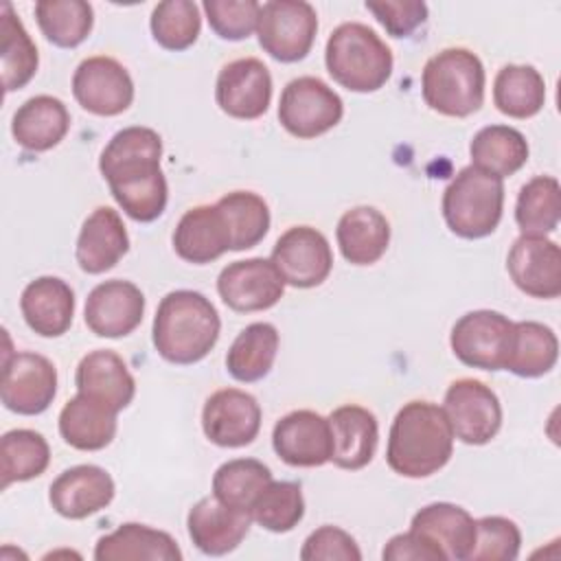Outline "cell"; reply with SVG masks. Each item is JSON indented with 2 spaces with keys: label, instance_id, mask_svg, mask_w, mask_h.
<instances>
[{
  "label": "cell",
  "instance_id": "cell-1",
  "mask_svg": "<svg viewBox=\"0 0 561 561\" xmlns=\"http://www.w3.org/2000/svg\"><path fill=\"white\" fill-rule=\"evenodd\" d=\"M454 454V432L443 405L408 401L388 432L386 462L403 478H427L440 471Z\"/></svg>",
  "mask_w": 561,
  "mask_h": 561
},
{
  "label": "cell",
  "instance_id": "cell-2",
  "mask_svg": "<svg viewBox=\"0 0 561 561\" xmlns=\"http://www.w3.org/2000/svg\"><path fill=\"white\" fill-rule=\"evenodd\" d=\"M221 320L215 305L199 291H169L153 316L151 340L162 359L178 366L202 362L219 340Z\"/></svg>",
  "mask_w": 561,
  "mask_h": 561
},
{
  "label": "cell",
  "instance_id": "cell-3",
  "mask_svg": "<svg viewBox=\"0 0 561 561\" xmlns=\"http://www.w3.org/2000/svg\"><path fill=\"white\" fill-rule=\"evenodd\" d=\"M324 64L335 83L351 92H377L392 75L388 44L362 22L335 26L327 39Z\"/></svg>",
  "mask_w": 561,
  "mask_h": 561
},
{
  "label": "cell",
  "instance_id": "cell-4",
  "mask_svg": "<svg viewBox=\"0 0 561 561\" xmlns=\"http://www.w3.org/2000/svg\"><path fill=\"white\" fill-rule=\"evenodd\" d=\"M484 66L469 48H445L432 55L421 72V94L430 110L465 118L484 103Z\"/></svg>",
  "mask_w": 561,
  "mask_h": 561
},
{
  "label": "cell",
  "instance_id": "cell-5",
  "mask_svg": "<svg viewBox=\"0 0 561 561\" xmlns=\"http://www.w3.org/2000/svg\"><path fill=\"white\" fill-rule=\"evenodd\" d=\"M443 219L462 239L495 232L504 210V182L473 164L460 169L443 193Z\"/></svg>",
  "mask_w": 561,
  "mask_h": 561
},
{
  "label": "cell",
  "instance_id": "cell-6",
  "mask_svg": "<svg viewBox=\"0 0 561 561\" xmlns=\"http://www.w3.org/2000/svg\"><path fill=\"white\" fill-rule=\"evenodd\" d=\"M342 116L344 103L340 94L318 77H296L280 92L278 121L287 134L300 140L327 134Z\"/></svg>",
  "mask_w": 561,
  "mask_h": 561
},
{
  "label": "cell",
  "instance_id": "cell-7",
  "mask_svg": "<svg viewBox=\"0 0 561 561\" xmlns=\"http://www.w3.org/2000/svg\"><path fill=\"white\" fill-rule=\"evenodd\" d=\"M318 31L316 9L305 0H270L261 4L256 37L261 48L283 64L309 55Z\"/></svg>",
  "mask_w": 561,
  "mask_h": 561
},
{
  "label": "cell",
  "instance_id": "cell-8",
  "mask_svg": "<svg viewBox=\"0 0 561 561\" xmlns=\"http://www.w3.org/2000/svg\"><path fill=\"white\" fill-rule=\"evenodd\" d=\"M515 322L493 309H476L456 320L449 335L454 355L471 368L504 370Z\"/></svg>",
  "mask_w": 561,
  "mask_h": 561
},
{
  "label": "cell",
  "instance_id": "cell-9",
  "mask_svg": "<svg viewBox=\"0 0 561 561\" xmlns=\"http://www.w3.org/2000/svg\"><path fill=\"white\" fill-rule=\"evenodd\" d=\"M454 438L465 445H486L502 427L497 394L480 379L462 377L449 383L443 401Z\"/></svg>",
  "mask_w": 561,
  "mask_h": 561
},
{
  "label": "cell",
  "instance_id": "cell-10",
  "mask_svg": "<svg viewBox=\"0 0 561 561\" xmlns=\"http://www.w3.org/2000/svg\"><path fill=\"white\" fill-rule=\"evenodd\" d=\"M57 394L55 364L31 351L4 355L0 399L9 412L35 416L48 410Z\"/></svg>",
  "mask_w": 561,
  "mask_h": 561
},
{
  "label": "cell",
  "instance_id": "cell-11",
  "mask_svg": "<svg viewBox=\"0 0 561 561\" xmlns=\"http://www.w3.org/2000/svg\"><path fill=\"white\" fill-rule=\"evenodd\" d=\"M270 261L283 276L285 285L311 289L329 278L333 250L320 230L311 226H291L276 239Z\"/></svg>",
  "mask_w": 561,
  "mask_h": 561
},
{
  "label": "cell",
  "instance_id": "cell-12",
  "mask_svg": "<svg viewBox=\"0 0 561 561\" xmlns=\"http://www.w3.org/2000/svg\"><path fill=\"white\" fill-rule=\"evenodd\" d=\"M72 94L90 114L118 116L134 101V81L121 61L107 55H94L77 66Z\"/></svg>",
  "mask_w": 561,
  "mask_h": 561
},
{
  "label": "cell",
  "instance_id": "cell-13",
  "mask_svg": "<svg viewBox=\"0 0 561 561\" xmlns=\"http://www.w3.org/2000/svg\"><path fill=\"white\" fill-rule=\"evenodd\" d=\"M217 291L232 311L252 313L274 307L285 294V280L270 259L252 256L228 263L217 276Z\"/></svg>",
  "mask_w": 561,
  "mask_h": 561
},
{
  "label": "cell",
  "instance_id": "cell-14",
  "mask_svg": "<svg viewBox=\"0 0 561 561\" xmlns=\"http://www.w3.org/2000/svg\"><path fill=\"white\" fill-rule=\"evenodd\" d=\"M215 101L232 118L254 121L263 116L272 101V75L267 66L256 57L228 61L217 75Z\"/></svg>",
  "mask_w": 561,
  "mask_h": 561
},
{
  "label": "cell",
  "instance_id": "cell-15",
  "mask_svg": "<svg viewBox=\"0 0 561 561\" xmlns=\"http://www.w3.org/2000/svg\"><path fill=\"white\" fill-rule=\"evenodd\" d=\"M202 430L219 447H245L259 436L261 405L245 390L221 388L202 408Z\"/></svg>",
  "mask_w": 561,
  "mask_h": 561
},
{
  "label": "cell",
  "instance_id": "cell-16",
  "mask_svg": "<svg viewBox=\"0 0 561 561\" xmlns=\"http://www.w3.org/2000/svg\"><path fill=\"white\" fill-rule=\"evenodd\" d=\"M506 270L526 296L550 300L561 294V250L548 237L519 234L508 250Z\"/></svg>",
  "mask_w": 561,
  "mask_h": 561
},
{
  "label": "cell",
  "instance_id": "cell-17",
  "mask_svg": "<svg viewBox=\"0 0 561 561\" xmlns=\"http://www.w3.org/2000/svg\"><path fill=\"white\" fill-rule=\"evenodd\" d=\"M145 316V294L123 278L99 283L85 298V327L99 337H125Z\"/></svg>",
  "mask_w": 561,
  "mask_h": 561
},
{
  "label": "cell",
  "instance_id": "cell-18",
  "mask_svg": "<svg viewBox=\"0 0 561 561\" xmlns=\"http://www.w3.org/2000/svg\"><path fill=\"white\" fill-rule=\"evenodd\" d=\"M272 447L289 467H322L331 460L329 419L313 410H294L276 421Z\"/></svg>",
  "mask_w": 561,
  "mask_h": 561
},
{
  "label": "cell",
  "instance_id": "cell-19",
  "mask_svg": "<svg viewBox=\"0 0 561 561\" xmlns=\"http://www.w3.org/2000/svg\"><path fill=\"white\" fill-rule=\"evenodd\" d=\"M114 493V480L103 467L75 465L53 480L48 502L66 519H85L110 506Z\"/></svg>",
  "mask_w": 561,
  "mask_h": 561
},
{
  "label": "cell",
  "instance_id": "cell-20",
  "mask_svg": "<svg viewBox=\"0 0 561 561\" xmlns=\"http://www.w3.org/2000/svg\"><path fill=\"white\" fill-rule=\"evenodd\" d=\"M252 517L221 504L215 495L197 500L186 515V530L195 548L208 557L232 552L248 535Z\"/></svg>",
  "mask_w": 561,
  "mask_h": 561
},
{
  "label": "cell",
  "instance_id": "cell-21",
  "mask_svg": "<svg viewBox=\"0 0 561 561\" xmlns=\"http://www.w3.org/2000/svg\"><path fill=\"white\" fill-rule=\"evenodd\" d=\"M327 419L331 427V462L346 471L364 469L377 449V416L364 405L346 403L335 408Z\"/></svg>",
  "mask_w": 561,
  "mask_h": 561
},
{
  "label": "cell",
  "instance_id": "cell-22",
  "mask_svg": "<svg viewBox=\"0 0 561 561\" xmlns=\"http://www.w3.org/2000/svg\"><path fill=\"white\" fill-rule=\"evenodd\" d=\"M162 138L151 127H125L116 131L103 147L99 158V171L105 182L127 180L160 171Z\"/></svg>",
  "mask_w": 561,
  "mask_h": 561
},
{
  "label": "cell",
  "instance_id": "cell-23",
  "mask_svg": "<svg viewBox=\"0 0 561 561\" xmlns=\"http://www.w3.org/2000/svg\"><path fill=\"white\" fill-rule=\"evenodd\" d=\"M129 252V234L121 215L110 206H99L83 221L75 259L85 274L112 270Z\"/></svg>",
  "mask_w": 561,
  "mask_h": 561
},
{
  "label": "cell",
  "instance_id": "cell-24",
  "mask_svg": "<svg viewBox=\"0 0 561 561\" xmlns=\"http://www.w3.org/2000/svg\"><path fill=\"white\" fill-rule=\"evenodd\" d=\"M20 311L31 331L42 337H59L72 324L75 291L59 276H37L22 289Z\"/></svg>",
  "mask_w": 561,
  "mask_h": 561
},
{
  "label": "cell",
  "instance_id": "cell-25",
  "mask_svg": "<svg viewBox=\"0 0 561 561\" xmlns=\"http://www.w3.org/2000/svg\"><path fill=\"white\" fill-rule=\"evenodd\" d=\"M75 386L77 392L105 403L114 412L125 410L136 394L134 375L125 359L110 348L90 351L81 357L75 370Z\"/></svg>",
  "mask_w": 561,
  "mask_h": 561
},
{
  "label": "cell",
  "instance_id": "cell-26",
  "mask_svg": "<svg viewBox=\"0 0 561 561\" xmlns=\"http://www.w3.org/2000/svg\"><path fill=\"white\" fill-rule=\"evenodd\" d=\"M410 530L432 541L445 559L467 561L476 543V519L467 508L451 502H434L419 508L410 522Z\"/></svg>",
  "mask_w": 561,
  "mask_h": 561
},
{
  "label": "cell",
  "instance_id": "cell-27",
  "mask_svg": "<svg viewBox=\"0 0 561 561\" xmlns=\"http://www.w3.org/2000/svg\"><path fill=\"white\" fill-rule=\"evenodd\" d=\"M173 250L182 261L195 265L217 261L230 250L228 226L217 204L193 206L180 217L173 230Z\"/></svg>",
  "mask_w": 561,
  "mask_h": 561
},
{
  "label": "cell",
  "instance_id": "cell-28",
  "mask_svg": "<svg viewBox=\"0 0 561 561\" xmlns=\"http://www.w3.org/2000/svg\"><path fill=\"white\" fill-rule=\"evenodd\" d=\"M70 129V114L61 99L37 94L26 99L11 118V134L26 151H48L57 147Z\"/></svg>",
  "mask_w": 561,
  "mask_h": 561
},
{
  "label": "cell",
  "instance_id": "cell-29",
  "mask_svg": "<svg viewBox=\"0 0 561 561\" xmlns=\"http://www.w3.org/2000/svg\"><path fill=\"white\" fill-rule=\"evenodd\" d=\"M96 561H180L182 550L175 539L147 524L127 522L103 535L94 546Z\"/></svg>",
  "mask_w": 561,
  "mask_h": 561
},
{
  "label": "cell",
  "instance_id": "cell-30",
  "mask_svg": "<svg viewBox=\"0 0 561 561\" xmlns=\"http://www.w3.org/2000/svg\"><path fill=\"white\" fill-rule=\"evenodd\" d=\"M116 414L105 403L77 392L59 412V434L79 451L105 449L116 436Z\"/></svg>",
  "mask_w": 561,
  "mask_h": 561
},
{
  "label": "cell",
  "instance_id": "cell-31",
  "mask_svg": "<svg viewBox=\"0 0 561 561\" xmlns=\"http://www.w3.org/2000/svg\"><path fill=\"white\" fill-rule=\"evenodd\" d=\"M335 239L348 263L373 265L388 250L390 224L375 206H355L340 217Z\"/></svg>",
  "mask_w": 561,
  "mask_h": 561
},
{
  "label": "cell",
  "instance_id": "cell-32",
  "mask_svg": "<svg viewBox=\"0 0 561 561\" xmlns=\"http://www.w3.org/2000/svg\"><path fill=\"white\" fill-rule=\"evenodd\" d=\"M278 331L270 322H252L239 331L226 353V368L232 379L252 383L270 375L278 353Z\"/></svg>",
  "mask_w": 561,
  "mask_h": 561
},
{
  "label": "cell",
  "instance_id": "cell-33",
  "mask_svg": "<svg viewBox=\"0 0 561 561\" xmlns=\"http://www.w3.org/2000/svg\"><path fill=\"white\" fill-rule=\"evenodd\" d=\"M528 140L508 125H486L469 142L471 164L504 180L517 173L528 160Z\"/></svg>",
  "mask_w": 561,
  "mask_h": 561
},
{
  "label": "cell",
  "instance_id": "cell-34",
  "mask_svg": "<svg viewBox=\"0 0 561 561\" xmlns=\"http://www.w3.org/2000/svg\"><path fill=\"white\" fill-rule=\"evenodd\" d=\"M493 103L508 118H533L546 103V81L535 66L506 64L493 81Z\"/></svg>",
  "mask_w": 561,
  "mask_h": 561
},
{
  "label": "cell",
  "instance_id": "cell-35",
  "mask_svg": "<svg viewBox=\"0 0 561 561\" xmlns=\"http://www.w3.org/2000/svg\"><path fill=\"white\" fill-rule=\"evenodd\" d=\"M559 357L557 333L535 320L515 322L513 346L506 359L504 370H511L517 377L535 379L550 373Z\"/></svg>",
  "mask_w": 561,
  "mask_h": 561
},
{
  "label": "cell",
  "instance_id": "cell-36",
  "mask_svg": "<svg viewBox=\"0 0 561 561\" xmlns=\"http://www.w3.org/2000/svg\"><path fill=\"white\" fill-rule=\"evenodd\" d=\"M0 33H2V83L4 92H13L24 88L39 66L37 46L31 39L28 31L24 28L22 20L13 13V7L9 2L2 4L0 13Z\"/></svg>",
  "mask_w": 561,
  "mask_h": 561
},
{
  "label": "cell",
  "instance_id": "cell-37",
  "mask_svg": "<svg viewBox=\"0 0 561 561\" xmlns=\"http://www.w3.org/2000/svg\"><path fill=\"white\" fill-rule=\"evenodd\" d=\"M217 208L228 226L230 250H248L263 241L270 230V206L252 191H232L217 199Z\"/></svg>",
  "mask_w": 561,
  "mask_h": 561
},
{
  "label": "cell",
  "instance_id": "cell-38",
  "mask_svg": "<svg viewBox=\"0 0 561 561\" xmlns=\"http://www.w3.org/2000/svg\"><path fill=\"white\" fill-rule=\"evenodd\" d=\"M272 482V471L256 458H234L217 467L213 476V495L241 513L252 511L261 491Z\"/></svg>",
  "mask_w": 561,
  "mask_h": 561
},
{
  "label": "cell",
  "instance_id": "cell-39",
  "mask_svg": "<svg viewBox=\"0 0 561 561\" xmlns=\"http://www.w3.org/2000/svg\"><path fill=\"white\" fill-rule=\"evenodd\" d=\"M561 219V186L552 175L528 180L515 202V221L522 234L546 237L557 230Z\"/></svg>",
  "mask_w": 561,
  "mask_h": 561
},
{
  "label": "cell",
  "instance_id": "cell-40",
  "mask_svg": "<svg viewBox=\"0 0 561 561\" xmlns=\"http://www.w3.org/2000/svg\"><path fill=\"white\" fill-rule=\"evenodd\" d=\"M2 460V489L13 482H26L42 476L50 462V447L35 430H9L0 440Z\"/></svg>",
  "mask_w": 561,
  "mask_h": 561
},
{
  "label": "cell",
  "instance_id": "cell-41",
  "mask_svg": "<svg viewBox=\"0 0 561 561\" xmlns=\"http://www.w3.org/2000/svg\"><path fill=\"white\" fill-rule=\"evenodd\" d=\"M35 20L44 37L59 48H77L92 31L94 11L83 0H39Z\"/></svg>",
  "mask_w": 561,
  "mask_h": 561
},
{
  "label": "cell",
  "instance_id": "cell-42",
  "mask_svg": "<svg viewBox=\"0 0 561 561\" xmlns=\"http://www.w3.org/2000/svg\"><path fill=\"white\" fill-rule=\"evenodd\" d=\"M305 515L302 489L289 480H272L256 502L252 504L250 517L270 533L294 530Z\"/></svg>",
  "mask_w": 561,
  "mask_h": 561
},
{
  "label": "cell",
  "instance_id": "cell-43",
  "mask_svg": "<svg viewBox=\"0 0 561 561\" xmlns=\"http://www.w3.org/2000/svg\"><path fill=\"white\" fill-rule=\"evenodd\" d=\"M107 186L116 204L123 208V213L134 221H140V224L156 221L167 208L169 186L162 169L147 175L118 180Z\"/></svg>",
  "mask_w": 561,
  "mask_h": 561
},
{
  "label": "cell",
  "instance_id": "cell-44",
  "mask_svg": "<svg viewBox=\"0 0 561 561\" xmlns=\"http://www.w3.org/2000/svg\"><path fill=\"white\" fill-rule=\"evenodd\" d=\"M151 35L167 50H186L202 31L199 7L191 0H164L151 11Z\"/></svg>",
  "mask_w": 561,
  "mask_h": 561
},
{
  "label": "cell",
  "instance_id": "cell-45",
  "mask_svg": "<svg viewBox=\"0 0 561 561\" xmlns=\"http://www.w3.org/2000/svg\"><path fill=\"white\" fill-rule=\"evenodd\" d=\"M522 548L517 524L502 515L476 519V543L467 561H513Z\"/></svg>",
  "mask_w": 561,
  "mask_h": 561
},
{
  "label": "cell",
  "instance_id": "cell-46",
  "mask_svg": "<svg viewBox=\"0 0 561 561\" xmlns=\"http://www.w3.org/2000/svg\"><path fill=\"white\" fill-rule=\"evenodd\" d=\"M202 9L215 35L239 42L256 31L261 4L256 0H204Z\"/></svg>",
  "mask_w": 561,
  "mask_h": 561
},
{
  "label": "cell",
  "instance_id": "cell-47",
  "mask_svg": "<svg viewBox=\"0 0 561 561\" xmlns=\"http://www.w3.org/2000/svg\"><path fill=\"white\" fill-rule=\"evenodd\" d=\"M302 561H359L362 550L357 541L337 526L316 528L300 548Z\"/></svg>",
  "mask_w": 561,
  "mask_h": 561
},
{
  "label": "cell",
  "instance_id": "cell-48",
  "mask_svg": "<svg viewBox=\"0 0 561 561\" xmlns=\"http://www.w3.org/2000/svg\"><path fill=\"white\" fill-rule=\"evenodd\" d=\"M366 9L392 37H408L427 20V4L421 0L366 2Z\"/></svg>",
  "mask_w": 561,
  "mask_h": 561
},
{
  "label": "cell",
  "instance_id": "cell-49",
  "mask_svg": "<svg viewBox=\"0 0 561 561\" xmlns=\"http://www.w3.org/2000/svg\"><path fill=\"white\" fill-rule=\"evenodd\" d=\"M383 561H445V554L423 535L408 530L388 539L381 550Z\"/></svg>",
  "mask_w": 561,
  "mask_h": 561
}]
</instances>
